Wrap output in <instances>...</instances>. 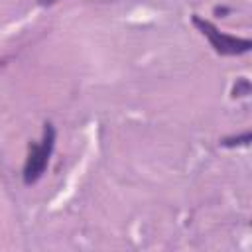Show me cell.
Returning <instances> with one entry per match:
<instances>
[{"mask_svg":"<svg viewBox=\"0 0 252 252\" xmlns=\"http://www.w3.org/2000/svg\"><path fill=\"white\" fill-rule=\"evenodd\" d=\"M53 146H55V128H53V124L47 122L45 128H43L41 142L33 144L28 152V159H26V165H24V183L26 185L35 183L43 175V171L49 163V156L53 152Z\"/></svg>","mask_w":252,"mask_h":252,"instance_id":"1","label":"cell"},{"mask_svg":"<svg viewBox=\"0 0 252 252\" xmlns=\"http://www.w3.org/2000/svg\"><path fill=\"white\" fill-rule=\"evenodd\" d=\"M193 24L201 30L203 35L209 37L211 45H213L215 51L220 53V55H240V53H246V51L252 47L250 39H242V37H232V35L220 33L211 22L201 20L199 16H193Z\"/></svg>","mask_w":252,"mask_h":252,"instance_id":"2","label":"cell"},{"mask_svg":"<svg viewBox=\"0 0 252 252\" xmlns=\"http://www.w3.org/2000/svg\"><path fill=\"white\" fill-rule=\"evenodd\" d=\"M51 2H55V0H41V4H51Z\"/></svg>","mask_w":252,"mask_h":252,"instance_id":"3","label":"cell"}]
</instances>
